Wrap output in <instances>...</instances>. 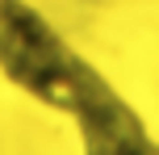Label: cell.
<instances>
[]
</instances>
